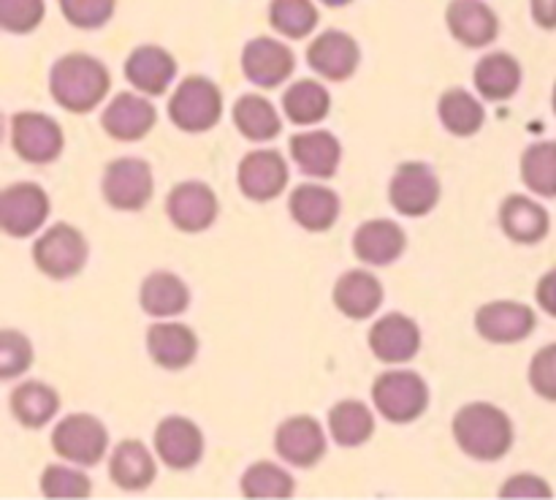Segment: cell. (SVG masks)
I'll use <instances>...</instances> for the list:
<instances>
[{
	"label": "cell",
	"mask_w": 556,
	"mask_h": 500,
	"mask_svg": "<svg viewBox=\"0 0 556 500\" xmlns=\"http://www.w3.org/2000/svg\"><path fill=\"white\" fill-rule=\"evenodd\" d=\"M49 215V196L38 185H9L0 193V226L9 237H30Z\"/></svg>",
	"instance_id": "10"
},
{
	"label": "cell",
	"mask_w": 556,
	"mask_h": 500,
	"mask_svg": "<svg viewBox=\"0 0 556 500\" xmlns=\"http://www.w3.org/2000/svg\"><path fill=\"white\" fill-rule=\"evenodd\" d=\"M52 446L63 460L76 465H98L106 454L109 433L90 413H71L54 427Z\"/></svg>",
	"instance_id": "6"
},
{
	"label": "cell",
	"mask_w": 556,
	"mask_h": 500,
	"mask_svg": "<svg viewBox=\"0 0 556 500\" xmlns=\"http://www.w3.org/2000/svg\"><path fill=\"white\" fill-rule=\"evenodd\" d=\"M155 451L174 471H188L204 454L201 429L185 416H168L155 429Z\"/></svg>",
	"instance_id": "15"
},
{
	"label": "cell",
	"mask_w": 556,
	"mask_h": 500,
	"mask_svg": "<svg viewBox=\"0 0 556 500\" xmlns=\"http://www.w3.org/2000/svg\"><path fill=\"white\" fill-rule=\"evenodd\" d=\"M43 0H0V25L9 33H30L41 25Z\"/></svg>",
	"instance_id": "42"
},
{
	"label": "cell",
	"mask_w": 556,
	"mask_h": 500,
	"mask_svg": "<svg viewBox=\"0 0 556 500\" xmlns=\"http://www.w3.org/2000/svg\"><path fill=\"white\" fill-rule=\"evenodd\" d=\"M291 155L299 163V168L309 177H331L340 166L342 147L329 130H313V134L293 136Z\"/></svg>",
	"instance_id": "27"
},
{
	"label": "cell",
	"mask_w": 556,
	"mask_h": 500,
	"mask_svg": "<svg viewBox=\"0 0 556 500\" xmlns=\"http://www.w3.org/2000/svg\"><path fill=\"white\" fill-rule=\"evenodd\" d=\"M369 348H372V353L380 362H407V359L416 357L418 348H421V332H418V326L413 324L407 315H383V318L375 321V326L369 329Z\"/></svg>",
	"instance_id": "18"
},
{
	"label": "cell",
	"mask_w": 556,
	"mask_h": 500,
	"mask_svg": "<svg viewBox=\"0 0 556 500\" xmlns=\"http://www.w3.org/2000/svg\"><path fill=\"white\" fill-rule=\"evenodd\" d=\"M60 408V397L52 386L41 384V380H27V384L16 386L11 391V411L20 418L25 427L36 429L52 422V416Z\"/></svg>",
	"instance_id": "31"
},
{
	"label": "cell",
	"mask_w": 556,
	"mask_h": 500,
	"mask_svg": "<svg viewBox=\"0 0 556 500\" xmlns=\"http://www.w3.org/2000/svg\"><path fill=\"white\" fill-rule=\"evenodd\" d=\"M139 299L147 313L155 318H166V315H179L182 310H188L190 291L172 272H152L141 283Z\"/></svg>",
	"instance_id": "30"
},
{
	"label": "cell",
	"mask_w": 556,
	"mask_h": 500,
	"mask_svg": "<svg viewBox=\"0 0 556 500\" xmlns=\"http://www.w3.org/2000/svg\"><path fill=\"white\" fill-rule=\"evenodd\" d=\"M41 492L47 498H87L90 495V478L74 467L49 465L41 476Z\"/></svg>",
	"instance_id": "39"
},
{
	"label": "cell",
	"mask_w": 556,
	"mask_h": 500,
	"mask_svg": "<svg viewBox=\"0 0 556 500\" xmlns=\"http://www.w3.org/2000/svg\"><path fill=\"white\" fill-rule=\"evenodd\" d=\"M548 212L527 196H508L500 207V226L514 242L535 245L548 234Z\"/></svg>",
	"instance_id": "25"
},
{
	"label": "cell",
	"mask_w": 556,
	"mask_h": 500,
	"mask_svg": "<svg viewBox=\"0 0 556 500\" xmlns=\"http://www.w3.org/2000/svg\"><path fill=\"white\" fill-rule=\"evenodd\" d=\"M375 408L394 424H407L421 416L429 405V386L418 373L394 370L378 375L372 386Z\"/></svg>",
	"instance_id": "3"
},
{
	"label": "cell",
	"mask_w": 556,
	"mask_h": 500,
	"mask_svg": "<svg viewBox=\"0 0 556 500\" xmlns=\"http://www.w3.org/2000/svg\"><path fill=\"white\" fill-rule=\"evenodd\" d=\"M269 22L288 38H304L318 25V11L309 0H271Z\"/></svg>",
	"instance_id": "37"
},
{
	"label": "cell",
	"mask_w": 556,
	"mask_h": 500,
	"mask_svg": "<svg viewBox=\"0 0 556 500\" xmlns=\"http://www.w3.org/2000/svg\"><path fill=\"white\" fill-rule=\"evenodd\" d=\"M288 183V166L277 150H255L239 163V190L253 201H271Z\"/></svg>",
	"instance_id": "14"
},
{
	"label": "cell",
	"mask_w": 556,
	"mask_h": 500,
	"mask_svg": "<svg viewBox=\"0 0 556 500\" xmlns=\"http://www.w3.org/2000/svg\"><path fill=\"white\" fill-rule=\"evenodd\" d=\"M223 114V96L215 82L204 76H188L182 85L174 90L168 101V117L177 128L188 134H201L210 130Z\"/></svg>",
	"instance_id": "4"
},
{
	"label": "cell",
	"mask_w": 556,
	"mask_h": 500,
	"mask_svg": "<svg viewBox=\"0 0 556 500\" xmlns=\"http://www.w3.org/2000/svg\"><path fill=\"white\" fill-rule=\"evenodd\" d=\"M114 3L117 0H60V11L74 27L96 30V27L106 25L112 20Z\"/></svg>",
	"instance_id": "41"
},
{
	"label": "cell",
	"mask_w": 556,
	"mask_h": 500,
	"mask_svg": "<svg viewBox=\"0 0 556 500\" xmlns=\"http://www.w3.org/2000/svg\"><path fill=\"white\" fill-rule=\"evenodd\" d=\"M405 232L391 221L362 223L356 237H353V250L369 266H386L391 261H396L402 255V250H405Z\"/></svg>",
	"instance_id": "23"
},
{
	"label": "cell",
	"mask_w": 556,
	"mask_h": 500,
	"mask_svg": "<svg viewBox=\"0 0 556 500\" xmlns=\"http://www.w3.org/2000/svg\"><path fill=\"white\" fill-rule=\"evenodd\" d=\"M11 141L22 161L52 163L63 152V130L52 117L38 112H20L11 120Z\"/></svg>",
	"instance_id": "9"
},
{
	"label": "cell",
	"mask_w": 556,
	"mask_h": 500,
	"mask_svg": "<svg viewBox=\"0 0 556 500\" xmlns=\"http://www.w3.org/2000/svg\"><path fill=\"white\" fill-rule=\"evenodd\" d=\"M293 52L282 41L269 36H261L248 41L242 52V71L253 85L277 87L293 74Z\"/></svg>",
	"instance_id": "11"
},
{
	"label": "cell",
	"mask_w": 556,
	"mask_h": 500,
	"mask_svg": "<svg viewBox=\"0 0 556 500\" xmlns=\"http://www.w3.org/2000/svg\"><path fill=\"white\" fill-rule=\"evenodd\" d=\"M521 179L532 193L556 199V141H535L521 155Z\"/></svg>",
	"instance_id": "36"
},
{
	"label": "cell",
	"mask_w": 556,
	"mask_h": 500,
	"mask_svg": "<svg viewBox=\"0 0 556 500\" xmlns=\"http://www.w3.org/2000/svg\"><path fill=\"white\" fill-rule=\"evenodd\" d=\"M33 362V348L22 332H0V378H16L25 373Z\"/></svg>",
	"instance_id": "40"
},
{
	"label": "cell",
	"mask_w": 556,
	"mask_h": 500,
	"mask_svg": "<svg viewBox=\"0 0 556 500\" xmlns=\"http://www.w3.org/2000/svg\"><path fill=\"white\" fill-rule=\"evenodd\" d=\"M476 329L489 342H519L535 329V313L521 302H489L478 310Z\"/></svg>",
	"instance_id": "16"
},
{
	"label": "cell",
	"mask_w": 556,
	"mask_h": 500,
	"mask_svg": "<svg viewBox=\"0 0 556 500\" xmlns=\"http://www.w3.org/2000/svg\"><path fill=\"white\" fill-rule=\"evenodd\" d=\"M177 76V60L161 47H139L125 60V79L147 96H163Z\"/></svg>",
	"instance_id": "21"
},
{
	"label": "cell",
	"mask_w": 556,
	"mask_h": 500,
	"mask_svg": "<svg viewBox=\"0 0 556 500\" xmlns=\"http://www.w3.org/2000/svg\"><path fill=\"white\" fill-rule=\"evenodd\" d=\"M535 297H538V304L543 308V313L554 315V318H556V266L552 272H546V275L541 277Z\"/></svg>",
	"instance_id": "45"
},
{
	"label": "cell",
	"mask_w": 556,
	"mask_h": 500,
	"mask_svg": "<svg viewBox=\"0 0 556 500\" xmlns=\"http://www.w3.org/2000/svg\"><path fill=\"white\" fill-rule=\"evenodd\" d=\"M233 123H237L239 134L250 141H269L282 130L277 109L266 98L253 96V92L237 101V107H233Z\"/></svg>",
	"instance_id": "33"
},
{
	"label": "cell",
	"mask_w": 556,
	"mask_h": 500,
	"mask_svg": "<svg viewBox=\"0 0 556 500\" xmlns=\"http://www.w3.org/2000/svg\"><path fill=\"white\" fill-rule=\"evenodd\" d=\"M103 199L109 207L136 212L152 199V168L141 158H119L103 172Z\"/></svg>",
	"instance_id": "7"
},
{
	"label": "cell",
	"mask_w": 556,
	"mask_h": 500,
	"mask_svg": "<svg viewBox=\"0 0 556 500\" xmlns=\"http://www.w3.org/2000/svg\"><path fill=\"white\" fill-rule=\"evenodd\" d=\"M445 20L456 41L472 49L489 47L500 33L497 14L483 0H451Z\"/></svg>",
	"instance_id": "20"
},
{
	"label": "cell",
	"mask_w": 556,
	"mask_h": 500,
	"mask_svg": "<svg viewBox=\"0 0 556 500\" xmlns=\"http://www.w3.org/2000/svg\"><path fill=\"white\" fill-rule=\"evenodd\" d=\"M331 109V96L315 79H299L282 96V112L291 123L313 125L324 120Z\"/></svg>",
	"instance_id": "32"
},
{
	"label": "cell",
	"mask_w": 556,
	"mask_h": 500,
	"mask_svg": "<svg viewBox=\"0 0 556 500\" xmlns=\"http://www.w3.org/2000/svg\"><path fill=\"white\" fill-rule=\"evenodd\" d=\"M244 498H291L293 478L271 462H255L242 476Z\"/></svg>",
	"instance_id": "38"
},
{
	"label": "cell",
	"mask_w": 556,
	"mask_h": 500,
	"mask_svg": "<svg viewBox=\"0 0 556 500\" xmlns=\"http://www.w3.org/2000/svg\"><path fill=\"white\" fill-rule=\"evenodd\" d=\"M530 384L538 397L556 402V342L543 346L530 364Z\"/></svg>",
	"instance_id": "43"
},
{
	"label": "cell",
	"mask_w": 556,
	"mask_h": 500,
	"mask_svg": "<svg viewBox=\"0 0 556 500\" xmlns=\"http://www.w3.org/2000/svg\"><path fill=\"white\" fill-rule=\"evenodd\" d=\"M291 215L307 232H326L340 215V196L324 185H299L291 193Z\"/></svg>",
	"instance_id": "24"
},
{
	"label": "cell",
	"mask_w": 556,
	"mask_h": 500,
	"mask_svg": "<svg viewBox=\"0 0 556 500\" xmlns=\"http://www.w3.org/2000/svg\"><path fill=\"white\" fill-rule=\"evenodd\" d=\"M147 351L161 367L182 370L195 359L199 340H195L190 326L177 324V321H163V324H152L147 329Z\"/></svg>",
	"instance_id": "22"
},
{
	"label": "cell",
	"mask_w": 556,
	"mask_h": 500,
	"mask_svg": "<svg viewBox=\"0 0 556 500\" xmlns=\"http://www.w3.org/2000/svg\"><path fill=\"white\" fill-rule=\"evenodd\" d=\"M454 438L465 454L494 462L514 446V424L500 408L489 402H470L454 416Z\"/></svg>",
	"instance_id": "2"
},
{
	"label": "cell",
	"mask_w": 556,
	"mask_h": 500,
	"mask_svg": "<svg viewBox=\"0 0 556 500\" xmlns=\"http://www.w3.org/2000/svg\"><path fill=\"white\" fill-rule=\"evenodd\" d=\"M109 473L119 489L139 492L155 482V460L141 440H123L109 460Z\"/></svg>",
	"instance_id": "28"
},
{
	"label": "cell",
	"mask_w": 556,
	"mask_h": 500,
	"mask_svg": "<svg viewBox=\"0 0 556 500\" xmlns=\"http://www.w3.org/2000/svg\"><path fill=\"white\" fill-rule=\"evenodd\" d=\"M109 87H112V76L106 65L90 54H65L52 65V74H49V90L54 101L76 114L96 109Z\"/></svg>",
	"instance_id": "1"
},
{
	"label": "cell",
	"mask_w": 556,
	"mask_h": 500,
	"mask_svg": "<svg viewBox=\"0 0 556 500\" xmlns=\"http://www.w3.org/2000/svg\"><path fill=\"white\" fill-rule=\"evenodd\" d=\"M532 16L543 30H556V0H532Z\"/></svg>",
	"instance_id": "46"
},
{
	"label": "cell",
	"mask_w": 556,
	"mask_h": 500,
	"mask_svg": "<svg viewBox=\"0 0 556 500\" xmlns=\"http://www.w3.org/2000/svg\"><path fill=\"white\" fill-rule=\"evenodd\" d=\"M155 120V107L147 98L134 96V92H119L103 112L101 125L112 139L139 141L150 134Z\"/></svg>",
	"instance_id": "19"
},
{
	"label": "cell",
	"mask_w": 556,
	"mask_h": 500,
	"mask_svg": "<svg viewBox=\"0 0 556 500\" xmlns=\"http://www.w3.org/2000/svg\"><path fill=\"white\" fill-rule=\"evenodd\" d=\"M329 429L331 438L340 446H362L372 438L375 418L364 402L345 400L337 402L329 411Z\"/></svg>",
	"instance_id": "34"
},
{
	"label": "cell",
	"mask_w": 556,
	"mask_h": 500,
	"mask_svg": "<svg viewBox=\"0 0 556 500\" xmlns=\"http://www.w3.org/2000/svg\"><path fill=\"white\" fill-rule=\"evenodd\" d=\"M440 123L445 125V130H451L454 136H472L481 130L486 112L478 103L476 96H470L467 90L456 87V90L443 92L440 98Z\"/></svg>",
	"instance_id": "35"
},
{
	"label": "cell",
	"mask_w": 556,
	"mask_h": 500,
	"mask_svg": "<svg viewBox=\"0 0 556 500\" xmlns=\"http://www.w3.org/2000/svg\"><path fill=\"white\" fill-rule=\"evenodd\" d=\"M33 261L43 275L54 277V280H65L81 272L87 264V239L81 237L79 228L68 226V223H54L52 228L38 237L36 248H33Z\"/></svg>",
	"instance_id": "5"
},
{
	"label": "cell",
	"mask_w": 556,
	"mask_h": 500,
	"mask_svg": "<svg viewBox=\"0 0 556 500\" xmlns=\"http://www.w3.org/2000/svg\"><path fill=\"white\" fill-rule=\"evenodd\" d=\"M358 60H362L358 43L342 30L320 33L307 49L309 68L331 82H342L353 76V71L358 68Z\"/></svg>",
	"instance_id": "17"
},
{
	"label": "cell",
	"mask_w": 556,
	"mask_h": 500,
	"mask_svg": "<svg viewBox=\"0 0 556 500\" xmlns=\"http://www.w3.org/2000/svg\"><path fill=\"white\" fill-rule=\"evenodd\" d=\"M166 215L179 232H204L217 217V196L204 183H182L168 193Z\"/></svg>",
	"instance_id": "12"
},
{
	"label": "cell",
	"mask_w": 556,
	"mask_h": 500,
	"mask_svg": "<svg viewBox=\"0 0 556 500\" xmlns=\"http://www.w3.org/2000/svg\"><path fill=\"white\" fill-rule=\"evenodd\" d=\"M275 449L288 465L313 467L326 454L324 427L313 416H293L275 433Z\"/></svg>",
	"instance_id": "13"
},
{
	"label": "cell",
	"mask_w": 556,
	"mask_h": 500,
	"mask_svg": "<svg viewBox=\"0 0 556 500\" xmlns=\"http://www.w3.org/2000/svg\"><path fill=\"white\" fill-rule=\"evenodd\" d=\"M391 207L400 215L421 217L440 201V179L427 163H402L391 177Z\"/></svg>",
	"instance_id": "8"
},
{
	"label": "cell",
	"mask_w": 556,
	"mask_h": 500,
	"mask_svg": "<svg viewBox=\"0 0 556 500\" xmlns=\"http://www.w3.org/2000/svg\"><path fill=\"white\" fill-rule=\"evenodd\" d=\"M500 495L503 498H552V487L532 473H521V476L508 478Z\"/></svg>",
	"instance_id": "44"
},
{
	"label": "cell",
	"mask_w": 556,
	"mask_h": 500,
	"mask_svg": "<svg viewBox=\"0 0 556 500\" xmlns=\"http://www.w3.org/2000/svg\"><path fill=\"white\" fill-rule=\"evenodd\" d=\"M320 3L331 5V9H340V5H348V3H351V0H320Z\"/></svg>",
	"instance_id": "47"
},
{
	"label": "cell",
	"mask_w": 556,
	"mask_h": 500,
	"mask_svg": "<svg viewBox=\"0 0 556 500\" xmlns=\"http://www.w3.org/2000/svg\"><path fill=\"white\" fill-rule=\"evenodd\" d=\"M383 302V286L375 275L362 270L345 272L334 286V304L348 318H369Z\"/></svg>",
	"instance_id": "26"
},
{
	"label": "cell",
	"mask_w": 556,
	"mask_h": 500,
	"mask_svg": "<svg viewBox=\"0 0 556 500\" xmlns=\"http://www.w3.org/2000/svg\"><path fill=\"white\" fill-rule=\"evenodd\" d=\"M476 79L478 92L489 101H508L516 96L521 87V65L514 54L508 52H492L476 65Z\"/></svg>",
	"instance_id": "29"
},
{
	"label": "cell",
	"mask_w": 556,
	"mask_h": 500,
	"mask_svg": "<svg viewBox=\"0 0 556 500\" xmlns=\"http://www.w3.org/2000/svg\"><path fill=\"white\" fill-rule=\"evenodd\" d=\"M554 112H556V85H554Z\"/></svg>",
	"instance_id": "48"
}]
</instances>
